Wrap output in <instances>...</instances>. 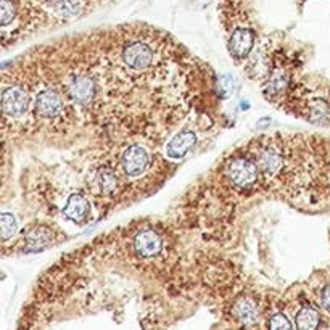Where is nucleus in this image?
I'll return each instance as SVG.
<instances>
[{
	"instance_id": "obj_5",
	"label": "nucleus",
	"mask_w": 330,
	"mask_h": 330,
	"mask_svg": "<svg viewBox=\"0 0 330 330\" xmlns=\"http://www.w3.org/2000/svg\"><path fill=\"white\" fill-rule=\"evenodd\" d=\"M34 108L40 118L54 119L65 111V103L58 92L47 89V90H40L36 95Z\"/></svg>"
},
{
	"instance_id": "obj_14",
	"label": "nucleus",
	"mask_w": 330,
	"mask_h": 330,
	"mask_svg": "<svg viewBox=\"0 0 330 330\" xmlns=\"http://www.w3.org/2000/svg\"><path fill=\"white\" fill-rule=\"evenodd\" d=\"M95 185L101 193H113L118 189V176L111 168H101L95 174Z\"/></svg>"
},
{
	"instance_id": "obj_17",
	"label": "nucleus",
	"mask_w": 330,
	"mask_h": 330,
	"mask_svg": "<svg viewBox=\"0 0 330 330\" xmlns=\"http://www.w3.org/2000/svg\"><path fill=\"white\" fill-rule=\"evenodd\" d=\"M269 330H293L290 319L282 313H275L269 319Z\"/></svg>"
},
{
	"instance_id": "obj_6",
	"label": "nucleus",
	"mask_w": 330,
	"mask_h": 330,
	"mask_svg": "<svg viewBox=\"0 0 330 330\" xmlns=\"http://www.w3.org/2000/svg\"><path fill=\"white\" fill-rule=\"evenodd\" d=\"M150 164L148 151L140 145H131L122 153V169L129 177H139L147 171Z\"/></svg>"
},
{
	"instance_id": "obj_12",
	"label": "nucleus",
	"mask_w": 330,
	"mask_h": 330,
	"mask_svg": "<svg viewBox=\"0 0 330 330\" xmlns=\"http://www.w3.org/2000/svg\"><path fill=\"white\" fill-rule=\"evenodd\" d=\"M234 314L245 325H253L258 321V306L251 298H240L234 306Z\"/></svg>"
},
{
	"instance_id": "obj_4",
	"label": "nucleus",
	"mask_w": 330,
	"mask_h": 330,
	"mask_svg": "<svg viewBox=\"0 0 330 330\" xmlns=\"http://www.w3.org/2000/svg\"><path fill=\"white\" fill-rule=\"evenodd\" d=\"M66 95L79 105H86L95 95V84L87 74H71L66 81Z\"/></svg>"
},
{
	"instance_id": "obj_9",
	"label": "nucleus",
	"mask_w": 330,
	"mask_h": 330,
	"mask_svg": "<svg viewBox=\"0 0 330 330\" xmlns=\"http://www.w3.org/2000/svg\"><path fill=\"white\" fill-rule=\"evenodd\" d=\"M253 34L248 28H237L229 40V50L235 58H245L253 48Z\"/></svg>"
},
{
	"instance_id": "obj_7",
	"label": "nucleus",
	"mask_w": 330,
	"mask_h": 330,
	"mask_svg": "<svg viewBox=\"0 0 330 330\" xmlns=\"http://www.w3.org/2000/svg\"><path fill=\"white\" fill-rule=\"evenodd\" d=\"M63 216L71 222L81 224L89 219L90 205L81 193H73V195H69L66 200V205L63 208Z\"/></svg>"
},
{
	"instance_id": "obj_1",
	"label": "nucleus",
	"mask_w": 330,
	"mask_h": 330,
	"mask_svg": "<svg viewBox=\"0 0 330 330\" xmlns=\"http://www.w3.org/2000/svg\"><path fill=\"white\" fill-rule=\"evenodd\" d=\"M31 105L29 94L19 86H8L2 92V108L7 118L24 116Z\"/></svg>"
},
{
	"instance_id": "obj_3",
	"label": "nucleus",
	"mask_w": 330,
	"mask_h": 330,
	"mask_svg": "<svg viewBox=\"0 0 330 330\" xmlns=\"http://www.w3.org/2000/svg\"><path fill=\"white\" fill-rule=\"evenodd\" d=\"M122 60H124V63L129 68L136 71H143L153 65L155 54L153 48L143 42V40H134V42L126 45V48L122 50Z\"/></svg>"
},
{
	"instance_id": "obj_15",
	"label": "nucleus",
	"mask_w": 330,
	"mask_h": 330,
	"mask_svg": "<svg viewBox=\"0 0 330 330\" xmlns=\"http://www.w3.org/2000/svg\"><path fill=\"white\" fill-rule=\"evenodd\" d=\"M52 240V234L45 227H37L33 229L26 235V248L29 251H37L40 248H44L47 243Z\"/></svg>"
},
{
	"instance_id": "obj_16",
	"label": "nucleus",
	"mask_w": 330,
	"mask_h": 330,
	"mask_svg": "<svg viewBox=\"0 0 330 330\" xmlns=\"http://www.w3.org/2000/svg\"><path fill=\"white\" fill-rule=\"evenodd\" d=\"M16 232V219L13 214L10 213H4L2 214V240L8 242L10 237H13V234Z\"/></svg>"
},
{
	"instance_id": "obj_18",
	"label": "nucleus",
	"mask_w": 330,
	"mask_h": 330,
	"mask_svg": "<svg viewBox=\"0 0 330 330\" xmlns=\"http://www.w3.org/2000/svg\"><path fill=\"white\" fill-rule=\"evenodd\" d=\"M18 2H24V0H18ZM26 2H28V0H26ZM33 2H34V4H37V5H39V8H44V10H45L50 4H54L55 0H33ZM81 2L84 4V5H87V8H89L92 4L101 2V0H81Z\"/></svg>"
},
{
	"instance_id": "obj_2",
	"label": "nucleus",
	"mask_w": 330,
	"mask_h": 330,
	"mask_svg": "<svg viewBox=\"0 0 330 330\" xmlns=\"http://www.w3.org/2000/svg\"><path fill=\"white\" fill-rule=\"evenodd\" d=\"M258 174H260V168L248 158H235L227 164V177L235 187H250L256 182Z\"/></svg>"
},
{
	"instance_id": "obj_19",
	"label": "nucleus",
	"mask_w": 330,
	"mask_h": 330,
	"mask_svg": "<svg viewBox=\"0 0 330 330\" xmlns=\"http://www.w3.org/2000/svg\"><path fill=\"white\" fill-rule=\"evenodd\" d=\"M321 304L327 313H330V285H327L321 295Z\"/></svg>"
},
{
	"instance_id": "obj_13",
	"label": "nucleus",
	"mask_w": 330,
	"mask_h": 330,
	"mask_svg": "<svg viewBox=\"0 0 330 330\" xmlns=\"http://www.w3.org/2000/svg\"><path fill=\"white\" fill-rule=\"evenodd\" d=\"M295 322L298 330H317L319 324H321V314L313 306L306 304L296 313Z\"/></svg>"
},
{
	"instance_id": "obj_8",
	"label": "nucleus",
	"mask_w": 330,
	"mask_h": 330,
	"mask_svg": "<svg viewBox=\"0 0 330 330\" xmlns=\"http://www.w3.org/2000/svg\"><path fill=\"white\" fill-rule=\"evenodd\" d=\"M161 239L155 231H142L134 239V248L136 253L142 258L157 256L161 251Z\"/></svg>"
},
{
	"instance_id": "obj_10",
	"label": "nucleus",
	"mask_w": 330,
	"mask_h": 330,
	"mask_svg": "<svg viewBox=\"0 0 330 330\" xmlns=\"http://www.w3.org/2000/svg\"><path fill=\"white\" fill-rule=\"evenodd\" d=\"M195 143H197V136H195V132L184 131L166 145V155L171 160H181L193 148Z\"/></svg>"
},
{
	"instance_id": "obj_11",
	"label": "nucleus",
	"mask_w": 330,
	"mask_h": 330,
	"mask_svg": "<svg viewBox=\"0 0 330 330\" xmlns=\"http://www.w3.org/2000/svg\"><path fill=\"white\" fill-rule=\"evenodd\" d=\"M256 164L264 176L272 177L281 171L282 164H284V158L279 153V150H275L272 147H266L260 151V155H258Z\"/></svg>"
}]
</instances>
